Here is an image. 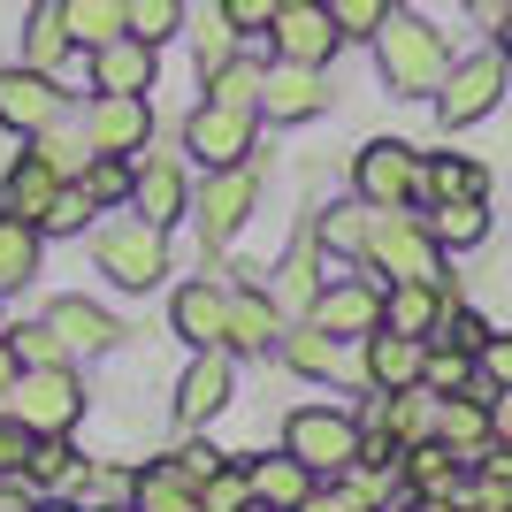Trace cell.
Instances as JSON below:
<instances>
[{"label": "cell", "mask_w": 512, "mask_h": 512, "mask_svg": "<svg viewBox=\"0 0 512 512\" xmlns=\"http://www.w3.org/2000/svg\"><path fill=\"white\" fill-rule=\"evenodd\" d=\"M375 69H383V85L398 100H436V85H444V69H451V46L428 16L390 8V23L375 31Z\"/></svg>", "instance_id": "1"}, {"label": "cell", "mask_w": 512, "mask_h": 512, "mask_svg": "<svg viewBox=\"0 0 512 512\" xmlns=\"http://www.w3.org/2000/svg\"><path fill=\"white\" fill-rule=\"evenodd\" d=\"M360 268H375L383 283H444V245L428 237L421 214H406V207H375Z\"/></svg>", "instance_id": "2"}, {"label": "cell", "mask_w": 512, "mask_h": 512, "mask_svg": "<svg viewBox=\"0 0 512 512\" xmlns=\"http://www.w3.org/2000/svg\"><path fill=\"white\" fill-rule=\"evenodd\" d=\"M92 268H100L115 291H153V283L169 276V230L146 222V214H123V222H107L92 237Z\"/></svg>", "instance_id": "3"}, {"label": "cell", "mask_w": 512, "mask_h": 512, "mask_svg": "<svg viewBox=\"0 0 512 512\" xmlns=\"http://www.w3.org/2000/svg\"><path fill=\"white\" fill-rule=\"evenodd\" d=\"M505 77H512V62L497 54V46H482V54H467V62H451L444 85H436V123H444V130L482 123V115L505 100Z\"/></svg>", "instance_id": "4"}, {"label": "cell", "mask_w": 512, "mask_h": 512, "mask_svg": "<svg viewBox=\"0 0 512 512\" xmlns=\"http://www.w3.org/2000/svg\"><path fill=\"white\" fill-rule=\"evenodd\" d=\"M8 413H16L31 436H69V428L85 421V390L69 367H23L16 390H8Z\"/></svg>", "instance_id": "5"}, {"label": "cell", "mask_w": 512, "mask_h": 512, "mask_svg": "<svg viewBox=\"0 0 512 512\" xmlns=\"http://www.w3.org/2000/svg\"><path fill=\"white\" fill-rule=\"evenodd\" d=\"M283 451L306 459L314 474H344L352 459H360V421H352L344 406H299L291 421H283Z\"/></svg>", "instance_id": "6"}, {"label": "cell", "mask_w": 512, "mask_h": 512, "mask_svg": "<svg viewBox=\"0 0 512 512\" xmlns=\"http://www.w3.org/2000/svg\"><path fill=\"white\" fill-rule=\"evenodd\" d=\"M352 192H360L367 207H413V199H421V146H406V138H367V146L352 153Z\"/></svg>", "instance_id": "7"}, {"label": "cell", "mask_w": 512, "mask_h": 512, "mask_svg": "<svg viewBox=\"0 0 512 512\" xmlns=\"http://www.w3.org/2000/svg\"><path fill=\"white\" fill-rule=\"evenodd\" d=\"M253 199H260V176H253V161H237V169H214L207 184H199V199H192V222H199V237H207V253H222L245 222H253Z\"/></svg>", "instance_id": "8"}, {"label": "cell", "mask_w": 512, "mask_h": 512, "mask_svg": "<svg viewBox=\"0 0 512 512\" xmlns=\"http://www.w3.org/2000/svg\"><path fill=\"white\" fill-rule=\"evenodd\" d=\"M383 291L390 283L375 276V268H360V276H337V283H321V299H314V329H329V337H375L383 329Z\"/></svg>", "instance_id": "9"}, {"label": "cell", "mask_w": 512, "mask_h": 512, "mask_svg": "<svg viewBox=\"0 0 512 512\" xmlns=\"http://www.w3.org/2000/svg\"><path fill=\"white\" fill-rule=\"evenodd\" d=\"M268 46H276V62H299V69H329L337 62V16L321 8V0H291V8H276V23H268Z\"/></svg>", "instance_id": "10"}, {"label": "cell", "mask_w": 512, "mask_h": 512, "mask_svg": "<svg viewBox=\"0 0 512 512\" xmlns=\"http://www.w3.org/2000/svg\"><path fill=\"white\" fill-rule=\"evenodd\" d=\"M253 138H260V115L245 107H192V123H184V153H199L207 169H237V161H253Z\"/></svg>", "instance_id": "11"}, {"label": "cell", "mask_w": 512, "mask_h": 512, "mask_svg": "<svg viewBox=\"0 0 512 512\" xmlns=\"http://www.w3.org/2000/svg\"><path fill=\"white\" fill-rule=\"evenodd\" d=\"M237 398V360H230V344H207V352H192V367H184V383H176V421L199 428L214 421V413Z\"/></svg>", "instance_id": "12"}, {"label": "cell", "mask_w": 512, "mask_h": 512, "mask_svg": "<svg viewBox=\"0 0 512 512\" xmlns=\"http://www.w3.org/2000/svg\"><path fill=\"white\" fill-rule=\"evenodd\" d=\"M85 130H92V153H138L153 138V107H146V92H92V107H85Z\"/></svg>", "instance_id": "13"}, {"label": "cell", "mask_w": 512, "mask_h": 512, "mask_svg": "<svg viewBox=\"0 0 512 512\" xmlns=\"http://www.w3.org/2000/svg\"><path fill=\"white\" fill-rule=\"evenodd\" d=\"M54 115H62V92H54V77H46V69H31V62L0 69V123H8V130L39 138Z\"/></svg>", "instance_id": "14"}, {"label": "cell", "mask_w": 512, "mask_h": 512, "mask_svg": "<svg viewBox=\"0 0 512 512\" xmlns=\"http://www.w3.org/2000/svg\"><path fill=\"white\" fill-rule=\"evenodd\" d=\"M321 107H329V77H321V69L268 62V77H260V115H276V123H314Z\"/></svg>", "instance_id": "15"}, {"label": "cell", "mask_w": 512, "mask_h": 512, "mask_svg": "<svg viewBox=\"0 0 512 512\" xmlns=\"http://www.w3.org/2000/svg\"><path fill=\"white\" fill-rule=\"evenodd\" d=\"M283 329H291V321H283V306L268 299V283L230 291V314H222V344H230V352H276Z\"/></svg>", "instance_id": "16"}, {"label": "cell", "mask_w": 512, "mask_h": 512, "mask_svg": "<svg viewBox=\"0 0 512 512\" xmlns=\"http://www.w3.org/2000/svg\"><path fill=\"white\" fill-rule=\"evenodd\" d=\"M85 69H92V92H153V69H161V46H146V39H107V46H92L85 54Z\"/></svg>", "instance_id": "17"}, {"label": "cell", "mask_w": 512, "mask_h": 512, "mask_svg": "<svg viewBox=\"0 0 512 512\" xmlns=\"http://www.w3.org/2000/svg\"><path fill=\"white\" fill-rule=\"evenodd\" d=\"M398 482H406L413 497H467V459H459L444 436H428V444L398 451Z\"/></svg>", "instance_id": "18"}, {"label": "cell", "mask_w": 512, "mask_h": 512, "mask_svg": "<svg viewBox=\"0 0 512 512\" xmlns=\"http://www.w3.org/2000/svg\"><path fill=\"white\" fill-rule=\"evenodd\" d=\"M421 360H428L421 337H398V329L360 337V375H367V390H413V383H421Z\"/></svg>", "instance_id": "19"}, {"label": "cell", "mask_w": 512, "mask_h": 512, "mask_svg": "<svg viewBox=\"0 0 512 512\" xmlns=\"http://www.w3.org/2000/svg\"><path fill=\"white\" fill-rule=\"evenodd\" d=\"M85 459H77V444H69V436H39V444H31V459H23V490L31 497H77L85 490Z\"/></svg>", "instance_id": "20"}, {"label": "cell", "mask_w": 512, "mask_h": 512, "mask_svg": "<svg viewBox=\"0 0 512 512\" xmlns=\"http://www.w3.org/2000/svg\"><path fill=\"white\" fill-rule=\"evenodd\" d=\"M222 314H230V291H222V283H176L169 321H176V337L192 344V352L222 344Z\"/></svg>", "instance_id": "21"}, {"label": "cell", "mask_w": 512, "mask_h": 512, "mask_svg": "<svg viewBox=\"0 0 512 512\" xmlns=\"http://www.w3.org/2000/svg\"><path fill=\"white\" fill-rule=\"evenodd\" d=\"M268 299L283 306V321H306V314H314V299H321V237H299V245L283 253Z\"/></svg>", "instance_id": "22"}, {"label": "cell", "mask_w": 512, "mask_h": 512, "mask_svg": "<svg viewBox=\"0 0 512 512\" xmlns=\"http://www.w3.org/2000/svg\"><path fill=\"white\" fill-rule=\"evenodd\" d=\"M245 474H253V505H260V512H299L306 497H314V482H321V474L306 467V459H291V451H276V459H253Z\"/></svg>", "instance_id": "23"}, {"label": "cell", "mask_w": 512, "mask_h": 512, "mask_svg": "<svg viewBox=\"0 0 512 512\" xmlns=\"http://www.w3.org/2000/svg\"><path fill=\"white\" fill-rule=\"evenodd\" d=\"M276 352H283L291 375H306V383H337L344 375V337H329V329H314V321H291V329L276 337Z\"/></svg>", "instance_id": "24"}, {"label": "cell", "mask_w": 512, "mask_h": 512, "mask_svg": "<svg viewBox=\"0 0 512 512\" xmlns=\"http://www.w3.org/2000/svg\"><path fill=\"white\" fill-rule=\"evenodd\" d=\"M444 283H390L383 291V329H398V337H421L436 344V321H444Z\"/></svg>", "instance_id": "25"}, {"label": "cell", "mask_w": 512, "mask_h": 512, "mask_svg": "<svg viewBox=\"0 0 512 512\" xmlns=\"http://www.w3.org/2000/svg\"><path fill=\"white\" fill-rule=\"evenodd\" d=\"M444 199H490V169L467 153H428L421 161V199L413 207H444Z\"/></svg>", "instance_id": "26"}, {"label": "cell", "mask_w": 512, "mask_h": 512, "mask_svg": "<svg viewBox=\"0 0 512 512\" xmlns=\"http://www.w3.org/2000/svg\"><path fill=\"white\" fill-rule=\"evenodd\" d=\"M130 207L169 230V222H184V214H192V184H184V169H176V161H138V192H130Z\"/></svg>", "instance_id": "27"}, {"label": "cell", "mask_w": 512, "mask_h": 512, "mask_svg": "<svg viewBox=\"0 0 512 512\" xmlns=\"http://www.w3.org/2000/svg\"><path fill=\"white\" fill-rule=\"evenodd\" d=\"M130 512H199V482L176 467V459L138 467V474H130Z\"/></svg>", "instance_id": "28"}, {"label": "cell", "mask_w": 512, "mask_h": 512, "mask_svg": "<svg viewBox=\"0 0 512 512\" xmlns=\"http://www.w3.org/2000/svg\"><path fill=\"white\" fill-rule=\"evenodd\" d=\"M62 184H69V176H54L39 153H16V169H8V184H0V207L23 214V222H46V207H54Z\"/></svg>", "instance_id": "29"}, {"label": "cell", "mask_w": 512, "mask_h": 512, "mask_svg": "<svg viewBox=\"0 0 512 512\" xmlns=\"http://www.w3.org/2000/svg\"><path fill=\"white\" fill-rule=\"evenodd\" d=\"M39 253H46V230L0 207V299H8V291H23V283L39 276Z\"/></svg>", "instance_id": "30"}, {"label": "cell", "mask_w": 512, "mask_h": 512, "mask_svg": "<svg viewBox=\"0 0 512 512\" xmlns=\"http://www.w3.org/2000/svg\"><path fill=\"white\" fill-rule=\"evenodd\" d=\"M46 321L69 337V352H107V344H123V321L107 314V306H92V299H54Z\"/></svg>", "instance_id": "31"}, {"label": "cell", "mask_w": 512, "mask_h": 512, "mask_svg": "<svg viewBox=\"0 0 512 512\" xmlns=\"http://www.w3.org/2000/svg\"><path fill=\"white\" fill-rule=\"evenodd\" d=\"M436 436H444L459 459H474V451L490 444V383H482V390H459V398H444V421H436Z\"/></svg>", "instance_id": "32"}, {"label": "cell", "mask_w": 512, "mask_h": 512, "mask_svg": "<svg viewBox=\"0 0 512 512\" xmlns=\"http://www.w3.org/2000/svg\"><path fill=\"white\" fill-rule=\"evenodd\" d=\"M69 54H77V39H69V23H62V0H39V8H31V23H23V62L54 77Z\"/></svg>", "instance_id": "33"}, {"label": "cell", "mask_w": 512, "mask_h": 512, "mask_svg": "<svg viewBox=\"0 0 512 512\" xmlns=\"http://www.w3.org/2000/svg\"><path fill=\"white\" fill-rule=\"evenodd\" d=\"M428 237L444 245V253H467V245H482L490 237V207L482 199H444V207H421Z\"/></svg>", "instance_id": "34"}, {"label": "cell", "mask_w": 512, "mask_h": 512, "mask_svg": "<svg viewBox=\"0 0 512 512\" xmlns=\"http://www.w3.org/2000/svg\"><path fill=\"white\" fill-rule=\"evenodd\" d=\"M62 23H69V39L92 54V46L130 31V0H62Z\"/></svg>", "instance_id": "35"}, {"label": "cell", "mask_w": 512, "mask_h": 512, "mask_svg": "<svg viewBox=\"0 0 512 512\" xmlns=\"http://www.w3.org/2000/svg\"><path fill=\"white\" fill-rule=\"evenodd\" d=\"M367 222H375V207H367V199H352V207H329L314 222V237H321V260H360L367 253Z\"/></svg>", "instance_id": "36"}, {"label": "cell", "mask_w": 512, "mask_h": 512, "mask_svg": "<svg viewBox=\"0 0 512 512\" xmlns=\"http://www.w3.org/2000/svg\"><path fill=\"white\" fill-rule=\"evenodd\" d=\"M421 383L436 390V398L482 390V360H474V352H459V344H428V360H421Z\"/></svg>", "instance_id": "37"}, {"label": "cell", "mask_w": 512, "mask_h": 512, "mask_svg": "<svg viewBox=\"0 0 512 512\" xmlns=\"http://www.w3.org/2000/svg\"><path fill=\"white\" fill-rule=\"evenodd\" d=\"M31 153H39V161H46L54 176H85V161H92V130H85V123L69 130L62 115H54V123H46L39 138H31Z\"/></svg>", "instance_id": "38"}, {"label": "cell", "mask_w": 512, "mask_h": 512, "mask_svg": "<svg viewBox=\"0 0 512 512\" xmlns=\"http://www.w3.org/2000/svg\"><path fill=\"white\" fill-rule=\"evenodd\" d=\"M192 54H199V85H207L214 69H230V62H237V23L222 16V8H207V16L192 23Z\"/></svg>", "instance_id": "39"}, {"label": "cell", "mask_w": 512, "mask_h": 512, "mask_svg": "<svg viewBox=\"0 0 512 512\" xmlns=\"http://www.w3.org/2000/svg\"><path fill=\"white\" fill-rule=\"evenodd\" d=\"M77 184H85V192L100 199V207H123V199L138 192V161H123V153H92Z\"/></svg>", "instance_id": "40"}, {"label": "cell", "mask_w": 512, "mask_h": 512, "mask_svg": "<svg viewBox=\"0 0 512 512\" xmlns=\"http://www.w3.org/2000/svg\"><path fill=\"white\" fill-rule=\"evenodd\" d=\"M0 337L16 344L23 367H69V337L54 329V321H16V329H0Z\"/></svg>", "instance_id": "41"}, {"label": "cell", "mask_w": 512, "mask_h": 512, "mask_svg": "<svg viewBox=\"0 0 512 512\" xmlns=\"http://www.w3.org/2000/svg\"><path fill=\"white\" fill-rule=\"evenodd\" d=\"M199 512H260V505H253V474L222 459V467L199 482Z\"/></svg>", "instance_id": "42"}, {"label": "cell", "mask_w": 512, "mask_h": 512, "mask_svg": "<svg viewBox=\"0 0 512 512\" xmlns=\"http://www.w3.org/2000/svg\"><path fill=\"white\" fill-rule=\"evenodd\" d=\"M260 77H268L260 62H230V69H214V77H207V100H222V107H245V115H260Z\"/></svg>", "instance_id": "43"}, {"label": "cell", "mask_w": 512, "mask_h": 512, "mask_svg": "<svg viewBox=\"0 0 512 512\" xmlns=\"http://www.w3.org/2000/svg\"><path fill=\"white\" fill-rule=\"evenodd\" d=\"M92 214H100V199H92L85 184L69 176L62 192H54V207H46V222H39V230H46V237H77V230H85V222H92Z\"/></svg>", "instance_id": "44"}, {"label": "cell", "mask_w": 512, "mask_h": 512, "mask_svg": "<svg viewBox=\"0 0 512 512\" xmlns=\"http://www.w3.org/2000/svg\"><path fill=\"white\" fill-rule=\"evenodd\" d=\"M176 31H184V0H130V39L169 46Z\"/></svg>", "instance_id": "45"}, {"label": "cell", "mask_w": 512, "mask_h": 512, "mask_svg": "<svg viewBox=\"0 0 512 512\" xmlns=\"http://www.w3.org/2000/svg\"><path fill=\"white\" fill-rule=\"evenodd\" d=\"M337 490H352L360 505H375V512H383V505H390V490H406V482H398V467H375V459H352V467L337 474Z\"/></svg>", "instance_id": "46"}, {"label": "cell", "mask_w": 512, "mask_h": 512, "mask_svg": "<svg viewBox=\"0 0 512 512\" xmlns=\"http://www.w3.org/2000/svg\"><path fill=\"white\" fill-rule=\"evenodd\" d=\"M321 8L337 16L344 39H375V31L390 23V8H398V0H321Z\"/></svg>", "instance_id": "47"}, {"label": "cell", "mask_w": 512, "mask_h": 512, "mask_svg": "<svg viewBox=\"0 0 512 512\" xmlns=\"http://www.w3.org/2000/svg\"><path fill=\"white\" fill-rule=\"evenodd\" d=\"M436 344H459V352H482V344H490V321L474 314V306H444V321H436Z\"/></svg>", "instance_id": "48"}, {"label": "cell", "mask_w": 512, "mask_h": 512, "mask_svg": "<svg viewBox=\"0 0 512 512\" xmlns=\"http://www.w3.org/2000/svg\"><path fill=\"white\" fill-rule=\"evenodd\" d=\"M31 444H39V436H31V428H23L16 413H0V482H8V474H23Z\"/></svg>", "instance_id": "49"}, {"label": "cell", "mask_w": 512, "mask_h": 512, "mask_svg": "<svg viewBox=\"0 0 512 512\" xmlns=\"http://www.w3.org/2000/svg\"><path fill=\"white\" fill-rule=\"evenodd\" d=\"M214 8H222V16L237 23V39H268V23H276V0H214Z\"/></svg>", "instance_id": "50"}, {"label": "cell", "mask_w": 512, "mask_h": 512, "mask_svg": "<svg viewBox=\"0 0 512 512\" xmlns=\"http://www.w3.org/2000/svg\"><path fill=\"white\" fill-rule=\"evenodd\" d=\"M474 360H482V383H490V390H512V337L490 329V344H482Z\"/></svg>", "instance_id": "51"}, {"label": "cell", "mask_w": 512, "mask_h": 512, "mask_svg": "<svg viewBox=\"0 0 512 512\" xmlns=\"http://www.w3.org/2000/svg\"><path fill=\"white\" fill-rule=\"evenodd\" d=\"M299 512H375V505H360L352 490H314V497H306Z\"/></svg>", "instance_id": "52"}, {"label": "cell", "mask_w": 512, "mask_h": 512, "mask_svg": "<svg viewBox=\"0 0 512 512\" xmlns=\"http://www.w3.org/2000/svg\"><path fill=\"white\" fill-rule=\"evenodd\" d=\"M176 467L192 474V482H207V474L222 467V451H207V444H184V451H176Z\"/></svg>", "instance_id": "53"}, {"label": "cell", "mask_w": 512, "mask_h": 512, "mask_svg": "<svg viewBox=\"0 0 512 512\" xmlns=\"http://www.w3.org/2000/svg\"><path fill=\"white\" fill-rule=\"evenodd\" d=\"M490 436L512 444V390H490Z\"/></svg>", "instance_id": "54"}, {"label": "cell", "mask_w": 512, "mask_h": 512, "mask_svg": "<svg viewBox=\"0 0 512 512\" xmlns=\"http://www.w3.org/2000/svg\"><path fill=\"white\" fill-rule=\"evenodd\" d=\"M467 16H474V23H482V31H497V23H505V16H512V0H467Z\"/></svg>", "instance_id": "55"}, {"label": "cell", "mask_w": 512, "mask_h": 512, "mask_svg": "<svg viewBox=\"0 0 512 512\" xmlns=\"http://www.w3.org/2000/svg\"><path fill=\"white\" fill-rule=\"evenodd\" d=\"M16 375H23V360H16V344L0 337V398H8V390H16Z\"/></svg>", "instance_id": "56"}, {"label": "cell", "mask_w": 512, "mask_h": 512, "mask_svg": "<svg viewBox=\"0 0 512 512\" xmlns=\"http://www.w3.org/2000/svg\"><path fill=\"white\" fill-rule=\"evenodd\" d=\"M398 512H459V497H413L406 490V505H398Z\"/></svg>", "instance_id": "57"}, {"label": "cell", "mask_w": 512, "mask_h": 512, "mask_svg": "<svg viewBox=\"0 0 512 512\" xmlns=\"http://www.w3.org/2000/svg\"><path fill=\"white\" fill-rule=\"evenodd\" d=\"M497 54H505V62H512V16L497 23Z\"/></svg>", "instance_id": "58"}, {"label": "cell", "mask_w": 512, "mask_h": 512, "mask_svg": "<svg viewBox=\"0 0 512 512\" xmlns=\"http://www.w3.org/2000/svg\"><path fill=\"white\" fill-rule=\"evenodd\" d=\"M39 512H85V505H69V497H39Z\"/></svg>", "instance_id": "59"}, {"label": "cell", "mask_w": 512, "mask_h": 512, "mask_svg": "<svg viewBox=\"0 0 512 512\" xmlns=\"http://www.w3.org/2000/svg\"><path fill=\"white\" fill-rule=\"evenodd\" d=\"M276 8H291V0H276Z\"/></svg>", "instance_id": "60"}]
</instances>
